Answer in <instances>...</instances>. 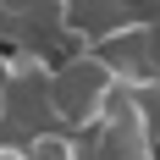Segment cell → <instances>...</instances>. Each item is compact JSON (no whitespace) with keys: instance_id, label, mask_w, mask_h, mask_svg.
Here are the masks:
<instances>
[{"instance_id":"1","label":"cell","mask_w":160,"mask_h":160,"mask_svg":"<svg viewBox=\"0 0 160 160\" xmlns=\"http://www.w3.org/2000/svg\"><path fill=\"white\" fill-rule=\"evenodd\" d=\"M127 94L122 88V78L111 72V61L99 55V50H83V55H66V61H55V116H61L66 132H88L105 122V111H111L116 99Z\"/></svg>"},{"instance_id":"2","label":"cell","mask_w":160,"mask_h":160,"mask_svg":"<svg viewBox=\"0 0 160 160\" xmlns=\"http://www.w3.org/2000/svg\"><path fill=\"white\" fill-rule=\"evenodd\" d=\"M83 155L88 160H155L160 155V138H155V122H149L144 99L122 94L111 111H105L99 127L83 132Z\"/></svg>"},{"instance_id":"3","label":"cell","mask_w":160,"mask_h":160,"mask_svg":"<svg viewBox=\"0 0 160 160\" xmlns=\"http://www.w3.org/2000/svg\"><path fill=\"white\" fill-rule=\"evenodd\" d=\"M160 17V0H72V33L83 50H99L116 33L149 28Z\"/></svg>"},{"instance_id":"4","label":"cell","mask_w":160,"mask_h":160,"mask_svg":"<svg viewBox=\"0 0 160 160\" xmlns=\"http://www.w3.org/2000/svg\"><path fill=\"white\" fill-rule=\"evenodd\" d=\"M99 55L111 61V72L122 78L127 94H149L160 83V66H155V44H149V28H132V33H116L99 44Z\"/></svg>"},{"instance_id":"5","label":"cell","mask_w":160,"mask_h":160,"mask_svg":"<svg viewBox=\"0 0 160 160\" xmlns=\"http://www.w3.org/2000/svg\"><path fill=\"white\" fill-rule=\"evenodd\" d=\"M22 149H28V160H88V155H83V138H78V132H66V127L39 132V138L22 144Z\"/></svg>"},{"instance_id":"6","label":"cell","mask_w":160,"mask_h":160,"mask_svg":"<svg viewBox=\"0 0 160 160\" xmlns=\"http://www.w3.org/2000/svg\"><path fill=\"white\" fill-rule=\"evenodd\" d=\"M144 99V111H149V122H155V138H160V83L149 88V94H138Z\"/></svg>"},{"instance_id":"7","label":"cell","mask_w":160,"mask_h":160,"mask_svg":"<svg viewBox=\"0 0 160 160\" xmlns=\"http://www.w3.org/2000/svg\"><path fill=\"white\" fill-rule=\"evenodd\" d=\"M149 44H155V66H160V17L149 22Z\"/></svg>"},{"instance_id":"8","label":"cell","mask_w":160,"mask_h":160,"mask_svg":"<svg viewBox=\"0 0 160 160\" xmlns=\"http://www.w3.org/2000/svg\"><path fill=\"white\" fill-rule=\"evenodd\" d=\"M0 6H33V0H0Z\"/></svg>"},{"instance_id":"9","label":"cell","mask_w":160,"mask_h":160,"mask_svg":"<svg viewBox=\"0 0 160 160\" xmlns=\"http://www.w3.org/2000/svg\"><path fill=\"white\" fill-rule=\"evenodd\" d=\"M155 160H160V155H155Z\"/></svg>"}]
</instances>
